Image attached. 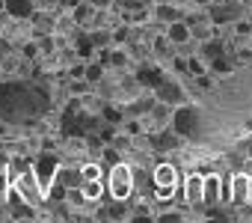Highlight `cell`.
<instances>
[{
	"label": "cell",
	"instance_id": "cell-1",
	"mask_svg": "<svg viewBox=\"0 0 252 223\" xmlns=\"http://www.w3.org/2000/svg\"><path fill=\"white\" fill-rule=\"evenodd\" d=\"M134 185H137L134 170L125 164V161H116V164L110 167V173H107V193H110V199L128 202V199L134 196Z\"/></svg>",
	"mask_w": 252,
	"mask_h": 223
},
{
	"label": "cell",
	"instance_id": "cell-2",
	"mask_svg": "<svg viewBox=\"0 0 252 223\" xmlns=\"http://www.w3.org/2000/svg\"><path fill=\"white\" fill-rule=\"evenodd\" d=\"M228 199L234 205H246L249 202V173H234L228 179Z\"/></svg>",
	"mask_w": 252,
	"mask_h": 223
},
{
	"label": "cell",
	"instance_id": "cell-3",
	"mask_svg": "<svg viewBox=\"0 0 252 223\" xmlns=\"http://www.w3.org/2000/svg\"><path fill=\"white\" fill-rule=\"evenodd\" d=\"M158 101H163V104H169V107H181L184 101H187V95H184V86L181 83H175V80H160V86H158Z\"/></svg>",
	"mask_w": 252,
	"mask_h": 223
},
{
	"label": "cell",
	"instance_id": "cell-4",
	"mask_svg": "<svg viewBox=\"0 0 252 223\" xmlns=\"http://www.w3.org/2000/svg\"><path fill=\"white\" fill-rule=\"evenodd\" d=\"M205 196V173H190L184 179V202H202Z\"/></svg>",
	"mask_w": 252,
	"mask_h": 223
},
{
	"label": "cell",
	"instance_id": "cell-5",
	"mask_svg": "<svg viewBox=\"0 0 252 223\" xmlns=\"http://www.w3.org/2000/svg\"><path fill=\"white\" fill-rule=\"evenodd\" d=\"M220 199H222V176L208 173V176H205V196H202V202L217 205Z\"/></svg>",
	"mask_w": 252,
	"mask_h": 223
},
{
	"label": "cell",
	"instance_id": "cell-6",
	"mask_svg": "<svg viewBox=\"0 0 252 223\" xmlns=\"http://www.w3.org/2000/svg\"><path fill=\"white\" fill-rule=\"evenodd\" d=\"M166 39H169V45H184L193 39V30L187 21H172V27L166 30Z\"/></svg>",
	"mask_w": 252,
	"mask_h": 223
},
{
	"label": "cell",
	"instance_id": "cell-7",
	"mask_svg": "<svg viewBox=\"0 0 252 223\" xmlns=\"http://www.w3.org/2000/svg\"><path fill=\"white\" fill-rule=\"evenodd\" d=\"M152 182L155 185H178V170L172 164H158L152 173Z\"/></svg>",
	"mask_w": 252,
	"mask_h": 223
},
{
	"label": "cell",
	"instance_id": "cell-8",
	"mask_svg": "<svg viewBox=\"0 0 252 223\" xmlns=\"http://www.w3.org/2000/svg\"><path fill=\"white\" fill-rule=\"evenodd\" d=\"M80 190H83V196H86L89 202H98V199L104 196V182H101V179H83V182H80Z\"/></svg>",
	"mask_w": 252,
	"mask_h": 223
},
{
	"label": "cell",
	"instance_id": "cell-9",
	"mask_svg": "<svg viewBox=\"0 0 252 223\" xmlns=\"http://www.w3.org/2000/svg\"><path fill=\"white\" fill-rule=\"evenodd\" d=\"M175 190H178V185H155V199L158 202H169L175 196Z\"/></svg>",
	"mask_w": 252,
	"mask_h": 223
},
{
	"label": "cell",
	"instance_id": "cell-10",
	"mask_svg": "<svg viewBox=\"0 0 252 223\" xmlns=\"http://www.w3.org/2000/svg\"><path fill=\"white\" fill-rule=\"evenodd\" d=\"M101 74H104V63H92V66H86V69H83V77H86L89 83L101 80Z\"/></svg>",
	"mask_w": 252,
	"mask_h": 223
},
{
	"label": "cell",
	"instance_id": "cell-11",
	"mask_svg": "<svg viewBox=\"0 0 252 223\" xmlns=\"http://www.w3.org/2000/svg\"><path fill=\"white\" fill-rule=\"evenodd\" d=\"M155 15H158V18H163V21H181V12H178V9H172V6H158V9H155Z\"/></svg>",
	"mask_w": 252,
	"mask_h": 223
},
{
	"label": "cell",
	"instance_id": "cell-12",
	"mask_svg": "<svg viewBox=\"0 0 252 223\" xmlns=\"http://www.w3.org/2000/svg\"><path fill=\"white\" fill-rule=\"evenodd\" d=\"M101 176H104V173H101V167H98L95 161L80 167V179H101Z\"/></svg>",
	"mask_w": 252,
	"mask_h": 223
},
{
	"label": "cell",
	"instance_id": "cell-13",
	"mask_svg": "<svg viewBox=\"0 0 252 223\" xmlns=\"http://www.w3.org/2000/svg\"><path fill=\"white\" fill-rule=\"evenodd\" d=\"M190 30H193V39H211L214 33H211V27H205V24H199V27H193L190 24Z\"/></svg>",
	"mask_w": 252,
	"mask_h": 223
},
{
	"label": "cell",
	"instance_id": "cell-14",
	"mask_svg": "<svg viewBox=\"0 0 252 223\" xmlns=\"http://www.w3.org/2000/svg\"><path fill=\"white\" fill-rule=\"evenodd\" d=\"M160 220H181V211H166L160 214Z\"/></svg>",
	"mask_w": 252,
	"mask_h": 223
},
{
	"label": "cell",
	"instance_id": "cell-15",
	"mask_svg": "<svg viewBox=\"0 0 252 223\" xmlns=\"http://www.w3.org/2000/svg\"><path fill=\"white\" fill-rule=\"evenodd\" d=\"M249 205H252V173H249Z\"/></svg>",
	"mask_w": 252,
	"mask_h": 223
},
{
	"label": "cell",
	"instance_id": "cell-16",
	"mask_svg": "<svg viewBox=\"0 0 252 223\" xmlns=\"http://www.w3.org/2000/svg\"><path fill=\"white\" fill-rule=\"evenodd\" d=\"M0 12H6V0H0Z\"/></svg>",
	"mask_w": 252,
	"mask_h": 223
},
{
	"label": "cell",
	"instance_id": "cell-17",
	"mask_svg": "<svg viewBox=\"0 0 252 223\" xmlns=\"http://www.w3.org/2000/svg\"><path fill=\"white\" fill-rule=\"evenodd\" d=\"M249 161H252V149H249Z\"/></svg>",
	"mask_w": 252,
	"mask_h": 223
}]
</instances>
